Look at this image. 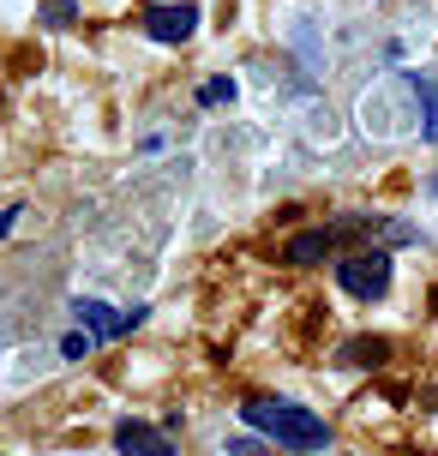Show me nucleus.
<instances>
[{"label": "nucleus", "mask_w": 438, "mask_h": 456, "mask_svg": "<svg viewBox=\"0 0 438 456\" xmlns=\"http://www.w3.org/2000/svg\"><path fill=\"white\" fill-rule=\"evenodd\" d=\"M240 414H247V427H258L264 438H277L282 451H324L330 444V427H324L312 409H300V403H271V396H247L240 403Z\"/></svg>", "instance_id": "1"}, {"label": "nucleus", "mask_w": 438, "mask_h": 456, "mask_svg": "<svg viewBox=\"0 0 438 456\" xmlns=\"http://www.w3.org/2000/svg\"><path fill=\"white\" fill-rule=\"evenodd\" d=\"M337 289L354 295V300H385V289H391V252L385 247L348 252L343 265H337Z\"/></svg>", "instance_id": "2"}, {"label": "nucleus", "mask_w": 438, "mask_h": 456, "mask_svg": "<svg viewBox=\"0 0 438 456\" xmlns=\"http://www.w3.org/2000/svg\"><path fill=\"white\" fill-rule=\"evenodd\" d=\"M72 319H78V330H91L96 342H115L144 319V306L139 313H115V306H102V300H72Z\"/></svg>", "instance_id": "3"}, {"label": "nucleus", "mask_w": 438, "mask_h": 456, "mask_svg": "<svg viewBox=\"0 0 438 456\" xmlns=\"http://www.w3.org/2000/svg\"><path fill=\"white\" fill-rule=\"evenodd\" d=\"M115 451H120V456H181V444L162 433V427H144V420H120V427H115Z\"/></svg>", "instance_id": "4"}, {"label": "nucleus", "mask_w": 438, "mask_h": 456, "mask_svg": "<svg viewBox=\"0 0 438 456\" xmlns=\"http://www.w3.org/2000/svg\"><path fill=\"white\" fill-rule=\"evenodd\" d=\"M144 30H150V37H157V43H186V37H192V30H199V6H174V0H168V6H150V12H144Z\"/></svg>", "instance_id": "5"}, {"label": "nucleus", "mask_w": 438, "mask_h": 456, "mask_svg": "<svg viewBox=\"0 0 438 456\" xmlns=\"http://www.w3.org/2000/svg\"><path fill=\"white\" fill-rule=\"evenodd\" d=\"M415 102H420V138L438 144V72H415Z\"/></svg>", "instance_id": "6"}, {"label": "nucleus", "mask_w": 438, "mask_h": 456, "mask_svg": "<svg viewBox=\"0 0 438 456\" xmlns=\"http://www.w3.org/2000/svg\"><path fill=\"white\" fill-rule=\"evenodd\" d=\"M199 102H205V109H223V102H234V78H205V85H199Z\"/></svg>", "instance_id": "7"}, {"label": "nucleus", "mask_w": 438, "mask_h": 456, "mask_svg": "<svg viewBox=\"0 0 438 456\" xmlns=\"http://www.w3.org/2000/svg\"><path fill=\"white\" fill-rule=\"evenodd\" d=\"M91 348H96V337H91V330H72V337H61V361H85Z\"/></svg>", "instance_id": "8"}, {"label": "nucleus", "mask_w": 438, "mask_h": 456, "mask_svg": "<svg viewBox=\"0 0 438 456\" xmlns=\"http://www.w3.org/2000/svg\"><path fill=\"white\" fill-rule=\"evenodd\" d=\"M348 361H385V342H378V337H361V342H354V354H348Z\"/></svg>", "instance_id": "9"}, {"label": "nucleus", "mask_w": 438, "mask_h": 456, "mask_svg": "<svg viewBox=\"0 0 438 456\" xmlns=\"http://www.w3.org/2000/svg\"><path fill=\"white\" fill-rule=\"evenodd\" d=\"M43 19H48V24H72V0H48Z\"/></svg>", "instance_id": "10"}, {"label": "nucleus", "mask_w": 438, "mask_h": 456, "mask_svg": "<svg viewBox=\"0 0 438 456\" xmlns=\"http://www.w3.org/2000/svg\"><path fill=\"white\" fill-rule=\"evenodd\" d=\"M229 456H264V444H258V438H234Z\"/></svg>", "instance_id": "11"}, {"label": "nucleus", "mask_w": 438, "mask_h": 456, "mask_svg": "<svg viewBox=\"0 0 438 456\" xmlns=\"http://www.w3.org/2000/svg\"><path fill=\"white\" fill-rule=\"evenodd\" d=\"M19 216H24V205H6V210H0V240L12 234V223H19Z\"/></svg>", "instance_id": "12"}]
</instances>
